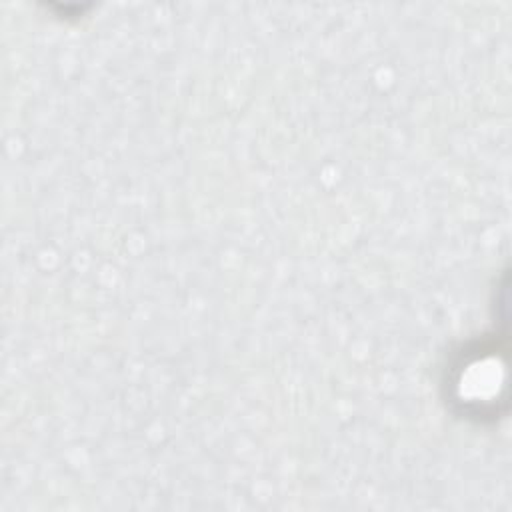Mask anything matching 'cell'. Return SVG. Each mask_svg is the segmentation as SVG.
I'll list each match as a JSON object with an SVG mask.
<instances>
[{
	"label": "cell",
	"mask_w": 512,
	"mask_h": 512,
	"mask_svg": "<svg viewBox=\"0 0 512 512\" xmlns=\"http://www.w3.org/2000/svg\"><path fill=\"white\" fill-rule=\"evenodd\" d=\"M450 380L452 402L468 418L484 420L498 414V402H506L504 360L492 342H480V348L466 350L454 366Z\"/></svg>",
	"instance_id": "cell-1"
}]
</instances>
